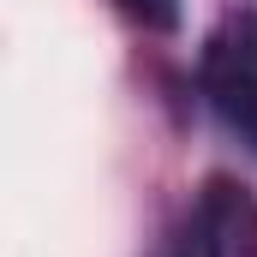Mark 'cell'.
I'll return each instance as SVG.
<instances>
[{
	"mask_svg": "<svg viewBox=\"0 0 257 257\" xmlns=\"http://www.w3.org/2000/svg\"><path fill=\"white\" fill-rule=\"evenodd\" d=\"M114 6L126 12L132 24L156 30V36H174V30H180V18H186V6H180V0H114Z\"/></svg>",
	"mask_w": 257,
	"mask_h": 257,
	"instance_id": "obj_3",
	"label": "cell"
},
{
	"mask_svg": "<svg viewBox=\"0 0 257 257\" xmlns=\"http://www.w3.org/2000/svg\"><path fill=\"white\" fill-rule=\"evenodd\" d=\"M186 239L197 245V257H257V197H251V186L233 180V174H209L203 192H197Z\"/></svg>",
	"mask_w": 257,
	"mask_h": 257,
	"instance_id": "obj_2",
	"label": "cell"
},
{
	"mask_svg": "<svg viewBox=\"0 0 257 257\" xmlns=\"http://www.w3.org/2000/svg\"><path fill=\"white\" fill-rule=\"evenodd\" d=\"M174 257H197V245H192V239H180V251H174Z\"/></svg>",
	"mask_w": 257,
	"mask_h": 257,
	"instance_id": "obj_4",
	"label": "cell"
},
{
	"mask_svg": "<svg viewBox=\"0 0 257 257\" xmlns=\"http://www.w3.org/2000/svg\"><path fill=\"white\" fill-rule=\"evenodd\" d=\"M197 84H203V102L215 108V120L257 150V6L251 0L227 6L215 18V30L203 36Z\"/></svg>",
	"mask_w": 257,
	"mask_h": 257,
	"instance_id": "obj_1",
	"label": "cell"
}]
</instances>
